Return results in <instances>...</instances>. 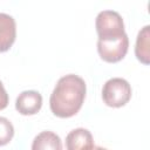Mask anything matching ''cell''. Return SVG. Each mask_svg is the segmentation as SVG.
Masks as SVG:
<instances>
[{
  "mask_svg": "<svg viewBox=\"0 0 150 150\" xmlns=\"http://www.w3.org/2000/svg\"><path fill=\"white\" fill-rule=\"evenodd\" d=\"M98 39H114L125 34L122 16L114 11H102L95 21Z\"/></svg>",
  "mask_w": 150,
  "mask_h": 150,
  "instance_id": "cell-3",
  "label": "cell"
},
{
  "mask_svg": "<svg viewBox=\"0 0 150 150\" xmlns=\"http://www.w3.org/2000/svg\"><path fill=\"white\" fill-rule=\"evenodd\" d=\"M33 150H61L62 143L60 137L53 131H42L33 141Z\"/></svg>",
  "mask_w": 150,
  "mask_h": 150,
  "instance_id": "cell-9",
  "label": "cell"
},
{
  "mask_svg": "<svg viewBox=\"0 0 150 150\" xmlns=\"http://www.w3.org/2000/svg\"><path fill=\"white\" fill-rule=\"evenodd\" d=\"M42 107V96L35 90H25L16 97L15 109L23 116L35 115Z\"/></svg>",
  "mask_w": 150,
  "mask_h": 150,
  "instance_id": "cell-5",
  "label": "cell"
},
{
  "mask_svg": "<svg viewBox=\"0 0 150 150\" xmlns=\"http://www.w3.org/2000/svg\"><path fill=\"white\" fill-rule=\"evenodd\" d=\"M135 55L143 64L150 63V26H144L137 35Z\"/></svg>",
  "mask_w": 150,
  "mask_h": 150,
  "instance_id": "cell-8",
  "label": "cell"
},
{
  "mask_svg": "<svg viewBox=\"0 0 150 150\" xmlns=\"http://www.w3.org/2000/svg\"><path fill=\"white\" fill-rule=\"evenodd\" d=\"M129 48V38L123 34L114 39H98L97 52L100 57L108 63H116L124 59Z\"/></svg>",
  "mask_w": 150,
  "mask_h": 150,
  "instance_id": "cell-4",
  "label": "cell"
},
{
  "mask_svg": "<svg viewBox=\"0 0 150 150\" xmlns=\"http://www.w3.org/2000/svg\"><path fill=\"white\" fill-rule=\"evenodd\" d=\"M94 146V139L88 129L76 128L71 130L66 137V148L68 150L93 149Z\"/></svg>",
  "mask_w": 150,
  "mask_h": 150,
  "instance_id": "cell-7",
  "label": "cell"
},
{
  "mask_svg": "<svg viewBox=\"0 0 150 150\" xmlns=\"http://www.w3.org/2000/svg\"><path fill=\"white\" fill-rule=\"evenodd\" d=\"M14 136V127L9 120L0 116V146L8 144Z\"/></svg>",
  "mask_w": 150,
  "mask_h": 150,
  "instance_id": "cell-10",
  "label": "cell"
},
{
  "mask_svg": "<svg viewBox=\"0 0 150 150\" xmlns=\"http://www.w3.org/2000/svg\"><path fill=\"white\" fill-rule=\"evenodd\" d=\"M86 82L75 74L62 76L49 98L52 112L60 118H69L76 115L86 98Z\"/></svg>",
  "mask_w": 150,
  "mask_h": 150,
  "instance_id": "cell-1",
  "label": "cell"
},
{
  "mask_svg": "<svg viewBox=\"0 0 150 150\" xmlns=\"http://www.w3.org/2000/svg\"><path fill=\"white\" fill-rule=\"evenodd\" d=\"M131 98V87L129 82L122 77H112L108 80L102 88V100L111 108H121Z\"/></svg>",
  "mask_w": 150,
  "mask_h": 150,
  "instance_id": "cell-2",
  "label": "cell"
},
{
  "mask_svg": "<svg viewBox=\"0 0 150 150\" xmlns=\"http://www.w3.org/2000/svg\"><path fill=\"white\" fill-rule=\"evenodd\" d=\"M16 38V23L13 16L0 13V53L7 52Z\"/></svg>",
  "mask_w": 150,
  "mask_h": 150,
  "instance_id": "cell-6",
  "label": "cell"
},
{
  "mask_svg": "<svg viewBox=\"0 0 150 150\" xmlns=\"http://www.w3.org/2000/svg\"><path fill=\"white\" fill-rule=\"evenodd\" d=\"M8 101H9L8 94H7V91H6L2 82L0 81V110H4L5 108H7Z\"/></svg>",
  "mask_w": 150,
  "mask_h": 150,
  "instance_id": "cell-11",
  "label": "cell"
}]
</instances>
